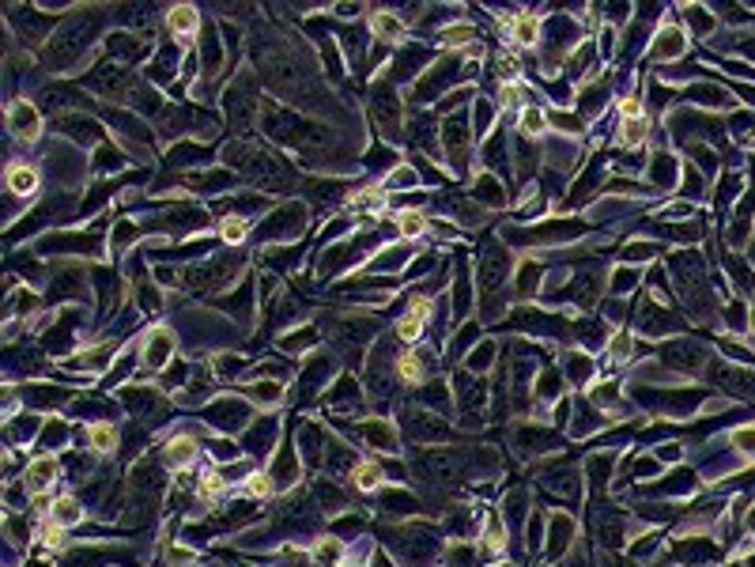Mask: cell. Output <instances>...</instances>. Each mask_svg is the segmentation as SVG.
I'll list each match as a JSON object with an SVG mask.
<instances>
[{
	"mask_svg": "<svg viewBox=\"0 0 755 567\" xmlns=\"http://www.w3.org/2000/svg\"><path fill=\"white\" fill-rule=\"evenodd\" d=\"M8 133H12L15 141H23V144H34L42 136V114H38V106H34L31 99H20V102L8 106Z\"/></svg>",
	"mask_w": 755,
	"mask_h": 567,
	"instance_id": "6da1fadb",
	"label": "cell"
},
{
	"mask_svg": "<svg viewBox=\"0 0 755 567\" xmlns=\"http://www.w3.org/2000/svg\"><path fill=\"white\" fill-rule=\"evenodd\" d=\"M174 356V333L170 329H152L144 340V364L147 367H163Z\"/></svg>",
	"mask_w": 755,
	"mask_h": 567,
	"instance_id": "7a4b0ae2",
	"label": "cell"
},
{
	"mask_svg": "<svg viewBox=\"0 0 755 567\" xmlns=\"http://www.w3.org/2000/svg\"><path fill=\"white\" fill-rule=\"evenodd\" d=\"M53 477H57V458L53 454H42V458H34L31 466H27V488L31 491H45L53 485Z\"/></svg>",
	"mask_w": 755,
	"mask_h": 567,
	"instance_id": "3957f363",
	"label": "cell"
},
{
	"mask_svg": "<svg viewBox=\"0 0 755 567\" xmlns=\"http://www.w3.org/2000/svg\"><path fill=\"white\" fill-rule=\"evenodd\" d=\"M197 23H200V15H197V8H193V4H178V8L166 12V27H170L174 38H189V34H197Z\"/></svg>",
	"mask_w": 755,
	"mask_h": 567,
	"instance_id": "277c9868",
	"label": "cell"
},
{
	"mask_svg": "<svg viewBox=\"0 0 755 567\" xmlns=\"http://www.w3.org/2000/svg\"><path fill=\"white\" fill-rule=\"evenodd\" d=\"M8 189H12L15 197H31V193L38 189V171H34L31 163H12L8 166Z\"/></svg>",
	"mask_w": 755,
	"mask_h": 567,
	"instance_id": "5b68a950",
	"label": "cell"
},
{
	"mask_svg": "<svg viewBox=\"0 0 755 567\" xmlns=\"http://www.w3.org/2000/svg\"><path fill=\"white\" fill-rule=\"evenodd\" d=\"M306 216H302V208H279L272 220L265 223V231H268V238H287V235H295L298 231V223H302Z\"/></svg>",
	"mask_w": 755,
	"mask_h": 567,
	"instance_id": "8992f818",
	"label": "cell"
},
{
	"mask_svg": "<svg viewBox=\"0 0 755 567\" xmlns=\"http://www.w3.org/2000/svg\"><path fill=\"white\" fill-rule=\"evenodd\" d=\"M362 439L374 446V450H397V431H393V424H386V420H367L362 424Z\"/></svg>",
	"mask_w": 755,
	"mask_h": 567,
	"instance_id": "52a82bcc",
	"label": "cell"
},
{
	"mask_svg": "<svg viewBox=\"0 0 755 567\" xmlns=\"http://www.w3.org/2000/svg\"><path fill=\"white\" fill-rule=\"evenodd\" d=\"M193 458H197V443H193L189 435L170 439V446H166V466H170V469H185V466H193Z\"/></svg>",
	"mask_w": 755,
	"mask_h": 567,
	"instance_id": "ba28073f",
	"label": "cell"
},
{
	"mask_svg": "<svg viewBox=\"0 0 755 567\" xmlns=\"http://www.w3.org/2000/svg\"><path fill=\"white\" fill-rule=\"evenodd\" d=\"M310 560L318 564V567H340V560H344V545L337 541V537H321V541L310 548Z\"/></svg>",
	"mask_w": 755,
	"mask_h": 567,
	"instance_id": "9c48e42d",
	"label": "cell"
},
{
	"mask_svg": "<svg viewBox=\"0 0 755 567\" xmlns=\"http://www.w3.org/2000/svg\"><path fill=\"white\" fill-rule=\"evenodd\" d=\"M510 34H514V42H518V45L533 50V45L540 42V34H544V23L533 20V15H521V20H514V27H510Z\"/></svg>",
	"mask_w": 755,
	"mask_h": 567,
	"instance_id": "30bf717a",
	"label": "cell"
},
{
	"mask_svg": "<svg viewBox=\"0 0 755 567\" xmlns=\"http://www.w3.org/2000/svg\"><path fill=\"white\" fill-rule=\"evenodd\" d=\"M370 31H374L381 42H400L404 38V23H400L393 12H378L374 20H370Z\"/></svg>",
	"mask_w": 755,
	"mask_h": 567,
	"instance_id": "8fae6325",
	"label": "cell"
},
{
	"mask_svg": "<svg viewBox=\"0 0 755 567\" xmlns=\"http://www.w3.org/2000/svg\"><path fill=\"white\" fill-rule=\"evenodd\" d=\"M117 439H121V435H117L114 424H91L87 427V446H91V450H98V454H110L117 446Z\"/></svg>",
	"mask_w": 755,
	"mask_h": 567,
	"instance_id": "7c38bea8",
	"label": "cell"
},
{
	"mask_svg": "<svg viewBox=\"0 0 755 567\" xmlns=\"http://www.w3.org/2000/svg\"><path fill=\"white\" fill-rule=\"evenodd\" d=\"M50 522L61 526V529H64V526H76V522H83V507H80L72 496H64V499H57V503H53Z\"/></svg>",
	"mask_w": 755,
	"mask_h": 567,
	"instance_id": "4fadbf2b",
	"label": "cell"
},
{
	"mask_svg": "<svg viewBox=\"0 0 755 567\" xmlns=\"http://www.w3.org/2000/svg\"><path fill=\"white\" fill-rule=\"evenodd\" d=\"M680 53H684V34L676 27H665L654 38V57H680Z\"/></svg>",
	"mask_w": 755,
	"mask_h": 567,
	"instance_id": "5bb4252c",
	"label": "cell"
},
{
	"mask_svg": "<svg viewBox=\"0 0 755 567\" xmlns=\"http://www.w3.org/2000/svg\"><path fill=\"white\" fill-rule=\"evenodd\" d=\"M544 129H548V114L540 106L521 110V117H518V133L521 136H544Z\"/></svg>",
	"mask_w": 755,
	"mask_h": 567,
	"instance_id": "9a60e30c",
	"label": "cell"
},
{
	"mask_svg": "<svg viewBox=\"0 0 755 567\" xmlns=\"http://www.w3.org/2000/svg\"><path fill=\"white\" fill-rule=\"evenodd\" d=\"M351 480H355V488L359 491H374V488H381V469L374 466V461H359L355 469H351Z\"/></svg>",
	"mask_w": 755,
	"mask_h": 567,
	"instance_id": "2e32d148",
	"label": "cell"
},
{
	"mask_svg": "<svg viewBox=\"0 0 755 567\" xmlns=\"http://www.w3.org/2000/svg\"><path fill=\"white\" fill-rule=\"evenodd\" d=\"M650 136V122L646 117H623V125H620V141L627 144V148H638L642 141Z\"/></svg>",
	"mask_w": 755,
	"mask_h": 567,
	"instance_id": "e0dca14e",
	"label": "cell"
},
{
	"mask_svg": "<svg viewBox=\"0 0 755 567\" xmlns=\"http://www.w3.org/2000/svg\"><path fill=\"white\" fill-rule=\"evenodd\" d=\"M238 412L246 416V408L235 405V401H223V405H212V408H208V420H212V424H219V427H238V424H242V420H238Z\"/></svg>",
	"mask_w": 755,
	"mask_h": 567,
	"instance_id": "ac0fdd59",
	"label": "cell"
},
{
	"mask_svg": "<svg viewBox=\"0 0 755 567\" xmlns=\"http://www.w3.org/2000/svg\"><path fill=\"white\" fill-rule=\"evenodd\" d=\"M397 375H400V382H423V359L416 356V352H404V356L397 359Z\"/></svg>",
	"mask_w": 755,
	"mask_h": 567,
	"instance_id": "d6986e66",
	"label": "cell"
},
{
	"mask_svg": "<svg viewBox=\"0 0 755 567\" xmlns=\"http://www.w3.org/2000/svg\"><path fill=\"white\" fill-rule=\"evenodd\" d=\"M219 235H223V243H242V238L249 235V223L242 216H223L219 220Z\"/></svg>",
	"mask_w": 755,
	"mask_h": 567,
	"instance_id": "ffe728a7",
	"label": "cell"
},
{
	"mask_svg": "<svg viewBox=\"0 0 755 567\" xmlns=\"http://www.w3.org/2000/svg\"><path fill=\"white\" fill-rule=\"evenodd\" d=\"M654 182L657 185H676V159L673 155H654Z\"/></svg>",
	"mask_w": 755,
	"mask_h": 567,
	"instance_id": "44dd1931",
	"label": "cell"
},
{
	"mask_svg": "<svg viewBox=\"0 0 755 567\" xmlns=\"http://www.w3.org/2000/svg\"><path fill=\"white\" fill-rule=\"evenodd\" d=\"M397 231L404 238H419L427 231V220L419 216V212H400V216H397Z\"/></svg>",
	"mask_w": 755,
	"mask_h": 567,
	"instance_id": "7402d4cb",
	"label": "cell"
},
{
	"mask_svg": "<svg viewBox=\"0 0 755 567\" xmlns=\"http://www.w3.org/2000/svg\"><path fill=\"white\" fill-rule=\"evenodd\" d=\"M110 359H114V348H110V345H98V348H87V352H83L80 367H87V371H102V367H110Z\"/></svg>",
	"mask_w": 755,
	"mask_h": 567,
	"instance_id": "603a6c76",
	"label": "cell"
},
{
	"mask_svg": "<svg viewBox=\"0 0 755 567\" xmlns=\"http://www.w3.org/2000/svg\"><path fill=\"white\" fill-rule=\"evenodd\" d=\"M631 348H635V337H631L627 329H616V333L608 337V356H612V359H627Z\"/></svg>",
	"mask_w": 755,
	"mask_h": 567,
	"instance_id": "cb8c5ba5",
	"label": "cell"
},
{
	"mask_svg": "<svg viewBox=\"0 0 755 567\" xmlns=\"http://www.w3.org/2000/svg\"><path fill=\"white\" fill-rule=\"evenodd\" d=\"M272 488H276V480L268 477V473H254V477L246 480V496H254V499L272 496Z\"/></svg>",
	"mask_w": 755,
	"mask_h": 567,
	"instance_id": "d4e9b609",
	"label": "cell"
},
{
	"mask_svg": "<svg viewBox=\"0 0 755 567\" xmlns=\"http://www.w3.org/2000/svg\"><path fill=\"white\" fill-rule=\"evenodd\" d=\"M249 394H254L261 405H279V401H284V386H279V382H257Z\"/></svg>",
	"mask_w": 755,
	"mask_h": 567,
	"instance_id": "484cf974",
	"label": "cell"
},
{
	"mask_svg": "<svg viewBox=\"0 0 755 567\" xmlns=\"http://www.w3.org/2000/svg\"><path fill=\"white\" fill-rule=\"evenodd\" d=\"M397 337L404 340V345H412V340H419V337H423V322H419V318H412V314H404V318L397 322Z\"/></svg>",
	"mask_w": 755,
	"mask_h": 567,
	"instance_id": "4316f807",
	"label": "cell"
},
{
	"mask_svg": "<svg viewBox=\"0 0 755 567\" xmlns=\"http://www.w3.org/2000/svg\"><path fill=\"white\" fill-rule=\"evenodd\" d=\"M442 42H446V45H472V42H476V31H472V27H464V23H461V27H446V31H442Z\"/></svg>",
	"mask_w": 755,
	"mask_h": 567,
	"instance_id": "83f0119b",
	"label": "cell"
},
{
	"mask_svg": "<svg viewBox=\"0 0 755 567\" xmlns=\"http://www.w3.org/2000/svg\"><path fill=\"white\" fill-rule=\"evenodd\" d=\"M446 141H450V159H461L464 155V125H461V117L446 129Z\"/></svg>",
	"mask_w": 755,
	"mask_h": 567,
	"instance_id": "f1b7e54d",
	"label": "cell"
},
{
	"mask_svg": "<svg viewBox=\"0 0 755 567\" xmlns=\"http://www.w3.org/2000/svg\"><path fill=\"white\" fill-rule=\"evenodd\" d=\"M223 488H227V477H223V473H212V469H208V473L200 477V496H204V499L219 496Z\"/></svg>",
	"mask_w": 755,
	"mask_h": 567,
	"instance_id": "f546056e",
	"label": "cell"
},
{
	"mask_svg": "<svg viewBox=\"0 0 755 567\" xmlns=\"http://www.w3.org/2000/svg\"><path fill=\"white\" fill-rule=\"evenodd\" d=\"M521 102H525V87H521V83H502V106L514 110Z\"/></svg>",
	"mask_w": 755,
	"mask_h": 567,
	"instance_id": "4dcf8cb0",
	"label": "cell"
},
{
	"mask_svg": "<svg viewBox=\"0 0 755 567\" xmlns=\"http://www.w3.org/2000/svg\"><path fill=\"white\" fill-rule=\"evenodd\" d=\"M536 276H540V265L536 261H525V268H521V295H533V284H536Z\"/></svg>",
	"mask_w": 755,
	"mask_h": 567,
	"instance_id": "1f68e13d",
	"label": "cell"
},
{
	"mask_svg": "<svg viewBox=\"0 0 755 567\" xmlns=\"http://www.w3.org/2000/svg\"><path fill=\"white\" fill-rule=\"evenodd\" d=\"M548 122H555L559 129H563V133H578V129H582V122H578V117H571V110H555V114L548 117Z\"/></svg>",
	"mask_w": 755,
	"mask_h": 567,
	"instance_id": "d6a6232c",
	"label": "cell"
},
{
	"mask_svg": "<svg viewBox=\"0 0 755 567\" xmlns=\"http://www.w3.org/2000/svg\"><path fill=\"white\" fill-rule=\"evenodd\" d=\"M491 122H495V106H491L488 99L476 102V129L483 133V129H491Z\"/></svg>",
	"mask_w": 755,
	"mask_h": 567,
	"instance_id": "836d02e7",
	"label": "cell"
},
{
	"mask_svg": "<svg viewBox=\"0 0 755 567\" xmlns=\"http://www.w3.org/2000/svg\"><path fill=\"white\" fill-rule=\"evenodd\" d=\"M381 201H386V193H381V189H362V193H355V201H351V204H359V208H378Z\"/></svg>",
	"mask_w": 755,
	"mask_h": 567,
	"instance_id": "e575fe53",
	"label": "cell"
},
{
	"mask_svg": "<svg viewBox=\"0 0 755 567\" xmlns=\"http://www.w3.org/2000/svg\"><path fill=\"white\" fill-rule=\"evenodd\" d=\"M733 443L740 446L744 454H755V427H740V431H733Z\"/></svg>",
	"mask_w": 755,
	"mask_h": 567,
	"instance_id": "d590c367",
	"label": "cell"
},
{
	"mask_svg": "<svg viewBox=\"0 0 755 567\" xmlns=\"http://www.w3.org/2000/svg\"><path fill=\"white\" fill-rule=\"evenodd\" d=\"M491 356H495V345H491V340H488V345H480L476 352H472V359H469V364H472V367L480 371V367H488V364H491Z\"/></svg>",
	"mask_w": 755,
	"mask_h": 567,
	"instance_id": "8d00e7d4",
	"label": "cell"
},
{
	"mask_svg": "<svg viewBox=\"0 0 755 567\" xmlns=\"http://www.w3.org/2000/svg\"><path fill=\"white\" fill-rule=\"evenodd\" d=\"M476 197H488L491 204H499V185L488 178V174H483V178L476 182Z\"/></svg>",
	"mask_w": 755,
	"mask_h": 567,
	"instance_id": "74e56055",
	"label": "cell"
},
{
	"mask_svg": "<svg viewBox=\"0 0 755 567\" xmlns=\"http://www.w3.org/2000/svg\"><path fill=\"white\" fill-rule=\"evenodd\" d=\"M408 314H412V318H419V322H423L427 314H431V299H427V295H416V299L408 303Z\"/></svg>",
	"mask_w": 755,
	"mask_h": 567,
	"instance_id": "f35d334b",
	"label": "cell"
},
{
	"mask_svg": "<svg viewBox=\"0 0 755 567\" xmlns=\"http://www.w3.org/2000/svg\"><path fill=\"white\" fill-rule=\"evenodd\" d=\"M555 386H559V378H555V375H540V382H536V394L544 397V401H552V397H555Z\"/></svg>",
	"mask_w": 755,
	"mask_h": 567,
	"instance_id": "ab89813d",
	"label": "cell"
},
{
	"mask_svg": "<svg viewBox=\"0 0 755 567\" xmlns=\"http://www.w3.org/2000/svg\"><path fill=\"white\" fill-rule=\"evenodd\" d=\"M129 243H133V223H117V227H114V246L125 250Z\"/></svg>",
	"mask_w": 755,
	"mask_h": 567,
	"instance_id": "60d3db41",
	"label": "cell"
},
{
	"mask_svg": "<svg viewBox=\"0 0 755 567\" xmlns=\"http://www.w3.org/2000/svg\"><path fill=\"white\" fill-rule=\"evenodd\" d=\"M389 185H393V189H408V185H416V174L408 171V166H400L393 178H389Z\"/></svg>",
	"mask_w": 755,
	"mask_h": 567,
	"instance_id": "b9f144b4",
	"label": "cell"
},
{
	"mask_svg": "<svg viewBox=\"0 0 755 567\" xmlns=\"http://www.w3.org/2000/svg\"><path fill=\"white\" fill-rule=\"evenodd\" d=\"M321 503H329V510H340V507H344V496H340L337 488L321 485Z\"/></svg>",
	"mask_w": 755,
	"mask_h": 567,
	"instance_id": "7bdbcfd3",
	"label": "cell"
},
{
	"mask_svg": "<svg viewBox=\"0 0 755 567\" xmlns=\"http://www.w3.org/2000/svg\"><path fill=\"white\" fill-rule=\"evenodd\" d=\"M620 110H623V117H642L638 99H623V102H620Z\"/></svg>",
	"mask_w": 755,
	"mask_h": 567,
	"instance_id": "ee69618b",
	"label": "cell"
},
{
	"mask_svg": "<svg viewBox=\"0 0 755 567\" xmlns=\"http://www.w3.org/2000/svg\"><path fill=\"white\" fill-rule=\"evenodd\" d=\"M314 345V333H295V337H287V348H306Z\"/></svg>",
	"mask_w": 755,
	"mask_h": 567,
	"instance_id": "f6af8a7d",
	"label": "cell"
},
{
	"mask_svg": "<svg viewBox=\"0 0 755 567\" xmlns=\"http://www.w3.org/2000/svg\"><path fill=\"white\" fill-rule=\"evenodd\" d=\"M748 529H752V533H755V510H752V515H748Z\"/></svg>",
	"mask_w": 755,
	"mask_h": 567,
	"instance_id": "bcb514c9",
	"label": "cell"
},
{
	"mask_svg": "<svg viewBox=\"0 0 755 567\" xmlns=\"http://www.w3.org/2000/svg\"><path fill=\"white\" fill-rule=\"evenodd\" d=\"M752 325H755V310H752Z\"/></svg>",
	"mask_w": 755,
	"mask_h": 567,
	"instance_id": "7dc6e473",
	"label": "cell"
}]
</instances>
